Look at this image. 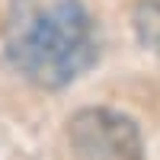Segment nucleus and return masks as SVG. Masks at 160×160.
I'll use <instances>...</instances> for the list:
<instances>
[{
    "label": "nucleus",
    "mask_w": 160,
    "mask_h": 160,
    "mask_svg": "<svg viewBox=\"0 0 160 160\" xmlns=\"http://www.w3.org/2000/svg\"><path fill=\"white\" fill-rule=\"evenodd\" d=\"M135 32L144 48L160 51V0H141L135 10Z\"/></svg>",
    "instance_id": "7ed1b4c3"
},
{
    "label": "nucleus",
    "mask_w": 160,
    "mask_h": 160,
    "mask_svg": "<svg viewBox=\"0 0 160 160\" xmlns=\"http://www.w3.org/2000/svg\"><path fill=\"white\" fill-rule=\"evenodd\" d=\"M71 144L80 160H141L135 122L112 109H83L71 118Z\"/></svg>",
    "instance_id": "f03ea898"
},
{
    "label": "nucleus",
    "mask_w": 160,
    "mask_h": 160,
    "mask_svg": "<svg viewBox=\"0 0 160 160\" xmlns=\"http://www.w3.org/2000/svg\"><path fill=\"white\" fill-rule=\"evenodd\" d=\"M7 58L26 80L61 90L96 61V32L83 0H10Z\"/></svg>",
    "instance_id": "f257e3e1"
}]
</instances>
